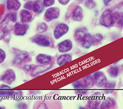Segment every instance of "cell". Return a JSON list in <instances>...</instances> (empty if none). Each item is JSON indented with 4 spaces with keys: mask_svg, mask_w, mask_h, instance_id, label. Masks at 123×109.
I'll use <instances>...</instances> for the list:
<instances>
[{
    "mask_svg": "<svg viewBox=\"0 0 123 109\" xmlns=\"http://www.w3.org/2000/svg\"><path fill=\"white\" fill-rule=\"evenodd\" d=\"M17 21L15 13H10L0 22V40L9 32L13 30Z\"/></svg>",
    "mask_w": 123,
    "mask_h": 109,
    "instance_id": "1",
    "label": "cell"
},
{
    "mask_svg": "<svg viewBox=\"0 0 123 109\" xmlns=\"http://www.w3.org/2000/svg\"><path fill=\"white\" fill-rule=\"evenodd\" d=\"M31 41L40 47H54V42L52 39L48 36L38 34L31 38Z\"/></svg>",
    "mask_w": 123,
    "mask_h": 109,
    "instance_id": "2",
    "label": "cell"
},
{
    "mask_svg": "<svg viewBox=\"0 0 123 109\" xmlns=\"http://www.w3.org/2000/svg\"><path fill=\"white\" fill-rule=\"evenodd\" d=\"M114 23L113 15L112 12L109 10H106L102 13L99 20V23L105 27H109Z\"/></svg>",
    "mask_w": 123,
    "mask_h": 109,
    "instance_id": "3",
    "label": "cell"
},
{
    "mask_svg": "<svg viewBox=\"0 0 123 109\" xmlns=\"http://www.w3.org/2000/svg\"><path fill=\"white\" fill-rule=\"evenodd\" d=\"M15 72L11 69L6 70L0 77V80L6 84H11L16 80Z\"/></svg>",
    "mask_w": 123,
    "mask_h": 109,
    "instance_id": "4",
    "label": "cell"
},
{
    "mask_svg": "<svg viewBox=\"0 0 123 109\" xmlns=\"http://www.w3.org/2000/svg\"><path fill=\"white\" fill-rule=\"evenodd\" d=\"M69 30V26L64 23H60L55 28L54 32V37L55 39H59L63 35L66 34Z\"/></svg>",
    "mask_w": 123,
    "mask_h": 109,
    "instance_id": "5",
    "label": "cell"
},
{
    "mask_svg": "<svg viewBox=\"0 0 123 109\" xmlns=\"http://www.w3.org/2000/svg\"><path fill=\"white\" fill-rule=\"evenodd\" d=\"M60 14V10L57 7H50L46 10L45 14L44 19L46 21H50L57 19Z\"/></svg>",
    "mask_w": 123,
    "mask_h": 109,
    "instance_id": "6",
    "label": "cell"
},
{
    "mask_svg": "<svg viewBox=\"0 0 123 109\" xmlns=\"http://www.w3.org/2000/svg\"><path fill=\"white\" fill-rule=\"evenodd\" d=\"M93 77L95 80L96 85L98 87H102L104 86L107 82V78L105 75L100 71H98L95 72Z\"/></svg>",
    "mask_w": 123,
    "mask_h": 109,
    "instance_id": "7",
    "label": "cell"
},
{
    "mask_svg": "<svg viewBox=\"0 0 123 109\" xmlns=\"http://www.w3.org/2000/svg\"><path fill=\"white\" fill-rule=\"evenodd\" d=\"M52 66V63H49L46 64H40L34 67L32 70L31 75L32 77H35L40 74L43 73L49 70Z\"/></svg>",
    "mask_w": 123,
    "mask_h": 109,
    "instance_id": "8",
    "label": "cell"
},
{
    "mask_svg": "<svg viewBox=\"0 0 123 109\" xmlns=\"http://www.w3.org/2000/svg\"><path fill=\"white\" fill-rule=\"evenodd\" d=\"M29 28L28 25L26 24L16 23L13 28V33L17 36H24Z\"/></svg>",
    "mask_w": 123,
    "mask_h": 109,
    "instance_id": "9",
    "label": "cell"
},
{
    "mask_svg": "<svg viewBox=\"0 0 123 109\" xmlns=\"http://www.w3.org/2000/svg\"><path fill=\"white\" fill-rule=\"evenodd\" d=\"M58 50L61 53H66L71 51L73 47L72 41L70 39H65L60 42L58 45Z\"/></svg>",
    "mask_w": 123,
    "mask_h": 109,
    "instance_id": "10",
    "label": "cell"
},
{
    "mask_svg": "<svg viewBox=\"0 0 123 109\" xmlns=\"http://www.w3.org/2000/svg\"><path fill=\"white\" fill-rule=\"evenodd\" d=\"M80 42L83 48L89 49L92 46V36L89 33H85Z\"/></svg>",
    "mask_w": 123,
    "mask_h": 109,
    "instance_id": "11",
    "label": "cell"
},
{
    "mask_svg": "<svg viewBox=\"0 0 123 109\" xmlns=\"http://www.w3.org/2000/svg\"><path fill=\"white\" fill-rule=\"evenodd\" d=\"M19 18L21 23L26 24L32 20V15L28 10H22L20 12Z\"/></svg>",
    "mask_w": 123,
    "mask_h": 109,
    "instance_id": "12",
    "label": "cell"
},
{
    "mask_svg": "<svg viewBox=\"0 0 123 109\" xmlns=\"http://www.w3.org/2000/svg\"><path fill=\"white\" fill-rule=\"evenodd\" d=\"M72 60L73 58L71 55L63 53L57 58L56 63L59 66H62L72 61Z\"/></svg>",
    "mask_w": 123,
    "mask_h": 109,
    "instance_id": "13",
    "label": "cell"
},
{
    "mask_svg": "<svg viewBox=\"0 0 123 109\" xmlns=\"http://www.w3.org/2000/svg\"><path fill=\"white\" fill-rule=\"evenodd\" d=\"M44 7L42 0H36L33 2L32 10L36 14H39L43 12Z\"/></svg>",
    "mask_w": 123,
    "mask_h": 109,
    "instance_id": "14",
    "label": "cell"
},
{
    "mask_svg": "<svg viewBox=\"0 0 123 109\" xmlns=\"http://www.w3.org/2000/svg\"><path fill=\"white\" fill-rule=\"evenodd\" d=\"M30 55L28 52H21L18 54L14 58L13 63L15 64H21L26 61L29 58Z\"/></svg>",
    "mask_w": 123,
    "mask_h": 109,
    "instance_id": "15",
    "label": "cell"
},
{
    "mask_svg": "<svg viewBox=\"0 0 123 109\" xmlns=\"http://www.w3.org/2000/svg\"><path fill=\"white\" fill-rule=\"evenodd\" d=\"M21 6L19 0H7L6 7L9 11H18Z\"/></svg>",
    "mask_w": 123,
    "mask_h": 109,
    "instance_id": "16",
    "label": "cell"
},
{
    "mask_svg": "<svg viewBox=\"0 0 123 109\" xmlns=\"http://www.w3.org/2000/svg\"><path fill=\"white\" fill-rule=\"evenodd\" d=\"M116 105V101L112 97H108L103 101L100 105V109H109Z\"/></svg>",
    "mask_w": 123,
    "mask_h": 109,
    "instance_id": "17",
    "label": "cell"
},
{
    "mask_svg": "<svg viewBox=\"0 0 123 109\" xmlns=\"http://www.w3.org/2000/svg\"><path fill=\"white\" fill-rule=\"evenodd\" d=\"M101 103V100L98 96L94 95L88 102V107L90 109H97Z\"/></svg>",
    "mask_w": 123,
    "mask_h": 109,
    "instance_id": "18",
    "label": "cell"
},
{
    "mask_svg": "<svg viewBox=\"0 0 123 109\" xmlns=\"http://www.w3.org/2000/svg\"><path fill=\"white\" fill-rule=\"evenodd\" d=\"M52 59V57L45 54H39L36 57V60L40 64H46L50 62Z\"/></svg>",
    "mask_w": 123,
    "mask_h": 109,
    "instance_id": "19",
    "label": "cell"
},
{
    "mask_svg": "<svg viewBox=\"0 0 123 109\" xmlns=\"http://www.w3.org/2000/svg\"><path fill=\"white\" fill-rule=\"evenodd\" d=\"M73 19L74 21H80L83 18V10L81 7L78 6L74 10L73 16Z\"/></svg>",
    "mask_w": 123,
    "mask_h": 109,
    "instance_id": "20",
    "label": "cell"
},
{
    "mask_svg": "<svg viewBox=\"0 0 123 109\" xmlns=\"http://www.w3.org/2000/svg\"><path fill=\"white\" fill-rule=\"evenodd\" d=\"M83 83L86 88H91L95 84V80L93 76L90 75L83 78Z\"/></svg>",
    "mask_w": 123,
    "mask_h": 109,
    "instance_id": "21",
    "label": "cell"
},
{
    "mask_svg": "<svg viewBox=\"0 0 123 109\" xmlns=\"http://www.w3.org/2000/svg\"><path fill=\"white\" fill-rule=\"evenodd\" d=\"M109 76L111 78H117L119 75V69L117 66H111L107 71Z\"/></svg>",
    "mask_w": 123,
    "mask_h": 109,
    "instance_id": "22",
    "label": "cell"
},
{
    "mask_svg": "<svg viewBox=\"0 0 123 109\" xmlns=\"http://www.w3.org/2000/svg\"><path fill=\"white\" fill-rule=\"evenodd\" d=\"M85 33V31L83 28H80V29H77L75 31L74 35V37L76 41L80 42V41L82 39Z\"/></svg>",
    "mask_w": 123,
    "mask_h": 109,
    "instance_id": "23",
    "label": "cell"
},
{
    "mask_svg": "<svg viewBox=\"0 0 123 109\" xmlns=\"http://www.w3.org/2000/svg\"><path fill=\"white\" fill-rule=\"evenodd\" d=\"M103 39V36L101 34H96L92 37V45L98 44Z\"/></svg>",
    "mask_w": 123,
    "mask_h": 109,
    "instance_id": "24",
    "label": "cell"
},
{
    "mask_svg": "<svg viewBox=\"0 0 123 109\" xmlns=\"http://www.w3.org/2000/svg\"><path fill=\"white\" fill-rule=\"evenodd\" d=\"M72 85L74 89L80 90V89H87L83 83L80 81H76L72 83Z\"/></svg>",
    "mask_w": 123,
    "mask_h": 109,
    "instance_id": "25",
    "label": "cell"
},
{
    "mask_svg": "<svg viewBox=\"0 0 123 109\" xmlns=\"http://www.w3.org/2000/svg\"><path fill=\"white\" fill-rule=\"evenodd\" d=\"M47 29H48V27L46 23L43 22L38 25L37 31L39 33H41L46 31Z\"/></svg>",
    "mask_w": 123,
    "mask_h": 109,
    "instance_id": "26",
    "label": "cell"
},
{
    "mask_svg": "<svg viewBox=\"0 0 123 109\" xmlns=\"http://www.w3.org/2000/svg\"><path fill=\"white\" fill-rule=\"evenodd\" d=\"M104 88L107 89H115L116 86V83L114 81H107L105 84Z\"/></svg>",
    "mask_w": 123,
    "mask_h": 109,
    "instance_id": "27",
    "label": "cell"
},
{
    "mask_svg": "<svg viewBox=\"0 0 123 109\" xmlns=\"http://www.w3.org/2000/svg\"><path fill=\"white\" fill-rule=\"evenodd\" d=\"M85 7L89 9H92L96 6V3L94 0H87L84 3Z\"/></svg>",
    "mask_w": 123,
    "mask_h": 109,
    "instance_id": "28",
    "label": "cell"
},
{
    "mask_svg": "<svg viewBox=\"0 0 123 109\" xmlns=\"http://www.w3.org/2000/svg\"><path fill=\"white\" fill-rule=\"evenodd\" d=\"M6 58V54L5 51L2 48H0V64H2L4 62Z\"/></svg>",
    "mask_w": 123,
    "mask_h": 109,
    "instance_id": "29",
    "label": "cell"
},
{
    "mask_svg": "<svg viewBox=\"0 0 123 109\" xmlns=\"http://www.w3.org/2000/svg\"><path fill=\"white\" fill-rule=\"evenodd\" d=\"M43 4L45 7H49L55 4V0H43Z\"/></svg>",
    "mask_w": 123,
    "mask_h": 109,
    "instance_id": "30",
    "label": "cell"
},
{
    "mask_svg": "<svg viewBox=\"0 0 123 109\" xmlns=\"http://www.w3.org/2000/svg\"><path fill=\"white\" fill-rule=\"evenodd\" d=\"M34 1H29L27 2L24 5V8L27 10H32Z\"/></svg>",
    "mask_w": 123,
    "mask_h": 109,
    "instance_id": "31",
    "label": "cell"
},
{
    "mask_svg": "<svg viewBox=\"0 0 123 109\" xmlns=\"http://www.w3.org/2000/svg\"><path fill=\"white\" fill-rule=\"evenodd\" d=\"M17 108L19 109H26L28 108V106L27 105V104L24 103H21L18 104Z\"/></svg>",
    "mask_w": 123,
    "mask_h": 109,
    "instance_id": "32",
    "label": "cell"
},
{
    "mask_svg": "<svg viewBox=\"0 0 123 109\" xmlns=\"http://www.w3.org/2000/svg\"><path fill=\"white\" fill-rule=\"evenodd\" d=\"M87 93V91L83 89L77 90L75 91V93L78 95H84Z\"/></svg>",
    "mask_w": 123,
    "mask_h": 109,
    "instance_id": "33",
    "label": "cell"
},
{
    "mask_svg": "<svg viewBox=\"0 0 123 109\" xmlns=\"http://www.w3.org/2000/svg\"><path fill=\"white\" fill-rule=\"evenodd\" d=\"M70 0H58L59 2L62 5H67Z\"/></svg>",
    "mask_w": 123,
    "mask_h": 109,
    "instance_id": "34",
    "label": "cell"
},
{
    "mask_svg": "<svg viewBox=\"0 0 123 109\" xmlns=\"http://www.w3.org/2000/svg\"><path fill=\"white\" fill-rule=\"evenodd\" d=\"M23 68L25 69L26 71H30L32 69V65L30 64H26L23 66Z\"/></svg>",
    "mask_w": 123,
    "mask_h": 109,
    "instance_id": "35",
    "label": "cell"
},
{
    "mask_svg": "<svg viewBox=\"0 0 123 109\" xmlns=\"http://www.w3.org/2000/svg\"><path fill=\"white\" fill-rule=\"evenodd\" d=\"M104 3L106 5H108V4L112 0H103Z\"/></svg>",
    "mask_w": 123,
    "mask_h": 109,
    "instance_id": "36",
    "label": "cell"
},
{
    "mask_svg": "<svg viewBox=\"0 0 123 109\" xmlns=\"http://www.w3.org/2000/svg\"><path fill=\"white\" fill-rule=\"evenodd\" d=\"M0 109H2V107H0Z\"/></svg>",
    "mask_w": 123,
    "mask_h": 109,
    "instance_id": "37",
    "label": "cell"
},
{
    "mask_svg": "<svg viewBox=\"0 0 123 109\" xmlns=\"http://www.w3.org/2000/svg\"></svg>",
    "mask_w": 123,
    "mask_h": 109,
    "instance_id": "38",
    "label": "cell"
}]
</instances>
